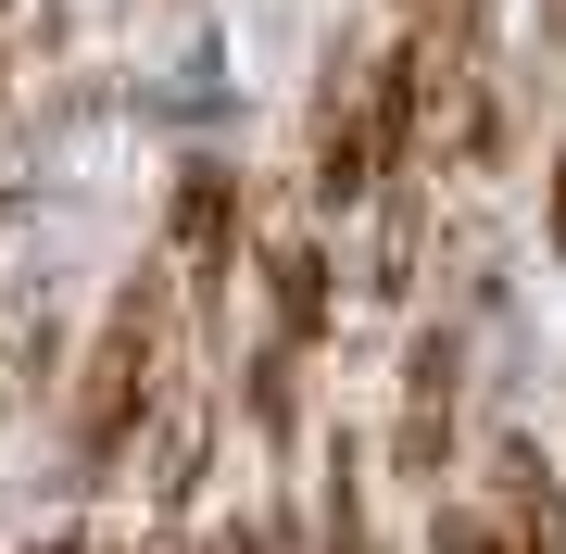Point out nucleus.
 Instances as JSON below:
<instances>
[{"label":"nucleus","mask_w":566,"mask_h":554,"mask_svg":"<svg viewBox=\"0 0 566 554\" xmlns=\"http://www.w3.org/2000/svg\"><path fill=\"white\" fill-rule=\"evenodd\" d=\"M151 390H164V278L126 290L102 315V341H88V366H76V467H114L139 441Z\"/></svg>","instance_id":"obj_1"},{"label":"nucleus","mask_w":566,"mask_h":554,"mask_svg":"<svg viewBox=\"0 0 566 554\" xmlns=\"http://www.w3.org/2000/svg\"><path fill=\"white\" fill-rule=\"evenodd\" d=\"M403 151H390L378 102H365V76H327V114H315V202H365Z\"/></svg>","instance_id":"obj_2"},{"label":"nucleus","mask_w":566,"mask_h":554,"mask_svg":"<svg viewBox=\"0 0 566 554\" xmlns=\"http://www.w3.org/2000/svg\"><path fill=\"white\" fill-rule=\"evenodd\" d=\"M453 378H465L453 328H428V341H416V366H403V429H390L403 479H441V441H453Z\"/></svg>","instance_id":"obj_3"},{"label":"nucleus","mask_w":566,"mask_h":554,"mask_svg":"<svg viewBox=\"0 0 566 554\" xmlns=\"http://www.w3.org/2000/svg\"><path fill=\"white\" fill-rule=\"evenodd\" d=\"M227 265H240V177H227V165H189V189H177V278L214 290Z\"/></svg>","instance_id":"obj_4"},{"label":"nucleus","mask_w":566,"mask_h":554,"mask_svg":"<svg viewBox=\"0 0 566 554\" xmlns=\"http://www.w3.org/2000/svg\"><path fill=\"white\" fill-rule=\"evenodd\" d=\"M264 290H277V341L315 353L327 341V252L315 240H277V252H264Z\"/></svg>","instance_id":"obj_5"},{"label":"nucleus","mask_w":566,"mask_h":554,"mask_svg":"<svg viewBox=\"0 0 566 554\" xmlns=\"http://www.w3.org/2000/svg\"><path fill=\"white\" fill-rule=\"evenodd\" d=\"M428 554H516V516H479V504H465V516H441Z\"/></svg>","instance_id":"obj_6"},{"label":"nucleus","mask_w":566,"mask_h":554,"mask_svg":"<svg viewBox=\"0 0 566 554\" xmlns=\"http://www.w3.org/2000/svg\"><path fill=\"white\" fill-rule=\"evenodd\" d=\"M39 554H88V542H76V530H63V542H39Z\"/></svg>","instance_id":"obj_7"},{"label":"nucleus","mask_w":566,"mask_h":554,"mask_svg":"<svg viewBox=\"0 0 566 554\" xmlns=\"http://www.w3.org/2000/svg\"><path fill=\"white\" fill-rule=\"evenodd\" d=\"M0 227H13V189H0Z\"/></svg>","instance_id":"obj_8"},{"label":"nucleus","mask_w":566,"mask_h":554,"mask_svg":"<svg viewBox=\"0 0 566 554\" xmlns=\"http://www.w3.org/2000/svg\"><path fill=\"white\" fill-rule=\"evenodd\" d=\"M353 554H378V542H353Z\"/></svg>","instance_id":"obj_9"}]
</instances>
